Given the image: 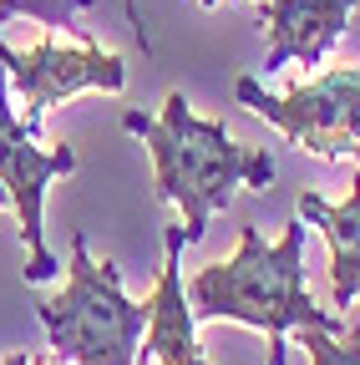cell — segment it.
<instances>
[{
	"label": "cell",
	"mask_w": 360,
	"mask_h": 365,
	"mask_svg": "<svg viewBox=\"0 0 360 365\" xmlns=\"http://www.w3.org/2000/svg\"><path fill=\"white\" fill-rule=\"evenodd\" d=\"M0 66H6V81L16 86V97L26 107V127L41 132L46 112L76 91H122L127 86V66L117 51H102L97 41H36L26 51L0 41Z\"/></svg>",
	"instance_id": "6"
},
{
	"label": "cell",
	"mask_w": 360,
	"mask_h": 365,
	"mask_svg": "<svg viewBox=\"0 0 360 365\" xmlns=\"http://www.w3.org/2000/svg\"><path fill=\"white\" fill-rule=\"evenodd\" d=\"M0 365H36L31 350H11V355H0Z\"/></svg>",
	"instance_id": "13"
},
{
	"label": "cell",
	"mask_w": 360,
	"mask_h": 365,
	"mask_svg": "<svg viewBox=\"0 0 360 365\" xmlns=\"http://www.w3.org/2000/svg\"><path fill=\"white\" fill-rule=\"evenodd\" d=\"M299 345L309 365H360V335L350 330H320V325H299Z\"/></svg>",
	"instance_id": "11"
},
{
	"label": "cell",
	"mask_w": 360,
	"mask_h": 365,
	"mask_svg": "<svg viewBox=\"0 0 360 365\" xmlns=\"http://www.w3.org/2000/svg\"><path fill=\"white\" fill-rule=\"evenodd\" d=\"M36 314L46 325L51 355L66 365H148V299H127L117 259L97 264L86 254V234H71L66 284L61 294H41Z\"/></svg>",
	"instance_id": "3"
},
{
	"label": "cell",
	"mask_w": 360,
	"mask_h": 365,
	"mask_svg": "<svg viewBox=\"0 0 360 365\" xmlns=\"http://www.w3.org/2000/svg\"><path fill=\"white\" fill-rule=\"evenodd\" d=\"M183 228H168L163 239V269H158V289L148 294V330H143V360L158 365H213L198 350V314L183 289Z\"/></svg>",
	"instance_id": "8"
},
{
	"label": "cell",
	"mask_w": 360,
	"mask_h": 365,
	"mask_svg": "<svg viewBox=\"0 0 360 365\" xmlns=\"http://www.w3.org/2000/svg\"><path fill=\"white\" fill-rule=\"evenodd\" d=\"M299 218L309 228H320L325 244H330V299L335 309H360V163L350 178V193L345 203H330L314 188L299 193Z\"/></svg>",
	"instance_id": "9"
},
{
	"label": "cell",
	"mask_w": 360,
	"mask_h": 365,
	"mask_svg": "<svg viewBox=\"0 0 360 365\" xmlns=\"http://www.w3.org/2000/svg\"><path fill=\"white\" fill-rule=\"evenodd\" d=\"M234 97L274 122L289 143L325 163H360V66H325L289 91H264L254 76L234 81Z\"/></svg>",
	"instance_id": "4"
},
{
	"label": "cell",
	"mask_w": 360,
	"mask_h": 365,
	"mask_svg": "<svg viewBox=\"0 0 360 365\" xmlns=\"http://www.w3.org/2000/svg\"><path fill=\"white\" fill-rule=\"evenodd\" d=\"M360 0H259V26L269 36L264 46V76L284 71L294 61L325 66L335 41L345 36Z\"/></svg>",
	"instance_id": "7"
},
{
	"label": "cell",
	"mask_w": 360,
	"mask_h": 365,
	"mask_svg": "<svg viewBox=\"0 0 360 365\" xmlns=\"http://www.w3.org/2000/svg\"><path fill=\"white\" fill-rule=\"evenodd\" d=\"M198 6H203V11H218V6H229V0H198Z\"/></svg>",
	"instance_id": "15"
},
{
	"label": "cell",
	"mask_w": 360,
	"mask_h": 365,
	"mask_svg": "<svg viewBox=\"0 0 360 365\" xmlns=\"http://www.w3.org/2000/svg\"><path fill=\"white\" fill-rule=\"evenodd\" d=\"M92 6H97V0H0V26L16 21V16H26V21H36V26H46V31L86 36V31L76 26V16L92 11Z\"/></svg>",
	"instance_id": "10"
},
{
	"label": "cell",
	"mask_w": 360,
	"mask_h": 365,
	"mask_svg": "<svg viewBox=\"0 0 360 365\" xmlns=\"http://www.w3.org/2000/svg\"><path fill=\"white\" fill-rule=\"evenodd\" d=\"M304 234L309 223L294 218L284 234L269 244L254 223L239 228L234 259L208 264L188 279V304L208 325H249L264 330L269 340V365L289 360V330L320 325V330H345V314L314 309L309 284H304Z\"/></svg>",
	"instance_id": "2"
},
{
	"label": "cell",
	"mask_w": 360,
	"mask_h": 365,
	"mask_svg": "<svg viewBox=\"0 0 360 365\" xmlns=\"http://www.w3.org/2000/svg\"><path fill=\"white\" fill-rule=\"evenodd\" d=\"M122 16H127V26H132V41L143 46V56H153V36H148V21H143V6L138 0H122Z\"/></svg>",
	"instance_id": "12"
},
{
	"label": "cell",
	"mask_w": 360,
	"mask_h": 365,
	"mask_svg": "<svg viewBox=\"0 0 360 365\" xmlns=\"http://www.w3.org/2000/svg\"><path fill=\"white\" fill-rule=\"evenodd\" d=\"M76 173V153L66 143L56 148H36V132L11 112L6 97V66H0V188L16 203L21 218V244H26V279L46 284L61 269L56 254L46 249V188L56 178Z\"/></svg>",
	"instance_id": "5"
},
{
	"label": "cell",
	"mask_w": 360,
	"mask_h": 365,
	"mask_svg": "<svg viewBox=\"0 0 360 365\" xmlns=\"http://www.w3.org/2000/svg\"><path fill=\"white\" fill-rule=\"evenodd\" d=\"M36 365H66V360H56V355H36Z\"/></svg>",
	"instance_id": "14"
},
{
	"label": "cell",
	"mask_w": 360,
	"mask_h": 365,
	"mask_svg": "<svg viewBox=\"0 0 360 365\" xmlns=\"http://www.w3.org/2000/svg\"><path fill=\"white\" fill-rule=\"evenodd\" d=\"M0 208H6V188H0Z\"/></svg>",
	"instance_id": "16"
},
{
	"label": "cell",
	"mask_w": 360,
	"mask_h": 365,
	"mask_svg": "<svg viewBox=\"0 0 360 365\" xmlns=\"http://www.w3.org/2000/svg\"><path fill=\"white\" fill-rule=\"evenodd\" d=\"M122 127L143 137L153 153V198L178 208L183 244H198L208 234V218L229 208L234 188H269L274 182V158L264 148L234 143L223 122H208L188 107L183 91H168L158 117L127 112Z\"/></svg>",
	"instance_id": "1"
}]
</instances>
